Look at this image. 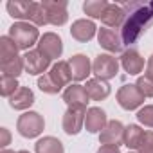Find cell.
<instances>
[{"label": "cell", "mask_w": 153, "mask_h": 153, "mask_svg": "<svg viewBox=\"0 0 153 153\" xmlns=\"http://www.w3.org/2000/svg\"><path fill=\"white\" fill-rule=\"evenodd\" d=\"M144 130L137 124H128L124 128V146L130 148V149H139L140 142H142V137H144Z\"/></svg>", "instance_id": "603a6c76"}, {"label": "cell", "mask_w": 153, "mask_h": 153, "mask_svg": "<svg viewBox=\"0 0 153 153\" xmlns=\"http://www.w3.org/2000/svg\"><path fill=\"white\" fill-rule=\"evenodd\" d=\"M24 63H25V72H29L31 76H38L43 74L49 67H51V59L42 54L38 49L34 51H27L24 54Z\"/></svg>", "instance_id": "9c48e42d"}, {"label": "cell", "mask_w": 153, "mask_h": 153, "mask_svg": "<svg viewBox=\"0 0 153 153\" xmlns=\"http://www.w3.org/2000/svg\"><path fill=\"white\" fill-rule=\"evenodd\" d=\"M43 9L47 11V20L52 25H63L68 20L67 2H54V0H43Z\"/></svg>", "instance_id": "30bf717a"}, {"label": "cell", "mask_w": 153, "mask_h": 153, "mask_svg": "<svg viewBox=\"0 0 153 153\" xmlns=\"http://www.w3.org/2000/svg\"><path fill=\"white\" fill-rule=\"evenodd\" d=\"M38 51L42 54H45L51 61L52 59H58L61 56V52H63V42H61V38L58 34L45 33L40 38V42H38Z\"/></svg>", "instance_id": "ba28073f"}, {"label": "cell", "mask_w": 153, "mask_h": 153, "mask_svg": "<svg viewBox=\"0 0 153 153\" xmlns=\"http://www.w3.org/2000/svg\"><path fill=\"white\" fill-rule=\"evenodd\" d=\"M18 51L20 49L16 47V43L9 36H2L0 38V65L16 59L18 58Z\"/></svg>", "instance_id": "7402d4cb"}, {"label": "cell", "mask_w": 153, "mask_h": 153, "mask_svg": "<svg viewBox=\"0 0 153 153\" xmlns=\"http://www.w3.org/2000/svg\"><path fill=\"white\" fill-rule=\"evenodd\" d=\"M146 78H149V79H153V54L149 56V59H148V63H146Z\"/></svg>", "instance_id": "836d02e7"}, {"label": "cell", "mask_w": 153, "mask_h": 153, "mask_svg": "<svg viewBox=\"0 0 153 153\" xmlns=\"http://www.w3.org/2000/svg\"><path fill=\"white\" fill-rule=\"evenodd\" d=\"M6 7H7V13H9L13 18L31 22L33 2H22V0H15V2H7V4H6Z\"/></svg>", "instance_id": "ffe728a7"}, {"label": "cell", "mask_w": 153, "mask_h": 153, "mask_svg": "<svg viewBox=\"0 0 153 153\" xmlns=\"http://www.w3.org/2000/svg\"><path fill=\"white\" fill-rule=\"evenodd\" d=\"M126 11V22L123 25V42L135 43L140 34L153 24V2H130L123 6Z\"/></svg>", "instance_id": "6da1fadb"}, {"label": "cell", "mask_w": 153, "mask_h": 153, "mask_svg": "<svg viewBox=\"0 0 153 153\" xmlns=\"http://www.w3.org/2000/svg\"><path fill=\"white\" fill-rule=\"evenodd\" d=\"M38 87H40V90L42 92H45V94H58L59 90H61V87L51 78V74L47 72V74H43V76H40V79H38Z\"/></svg>", "instance_id": "83f0119b"}, {"label": "cell", "mask_w": 153, "mask_h": 153, "mask_svg": "<svg viewBox=\"0 0 153 153\" xmlns=\"http://www.w3.org/2000/svg\"><path fill=\"white\" fill-rule=\"evenodd\" d=\"M2 68V76H9V78H18L22 74V70L25 68V63H24V56H18L16 59L9 61V63H4L0 65Z\"/></svg>", "instance_id": "d4e9b609"}, {"label": "cell", "mask_w": 153, "mask_h": 153, "mask_svg": "<svg viewBox=\"0 0 153 153\" xmlns=\"http://www.w3.org/2000/svg\"><path fill=\"white\" fill-rule=\"evenodd\" d=\"M97 153H121V149L117 146H101Z\"/></svg>", "instance_id": "e575fe53"}, {"label": "cell", "mask_w": 153, "mask_h": 153, "mask_svg": "<svg viewBox=\"0 0 153 153\" xmlns=\"http://www.w3.org/2000/svg\"><path fill=\"white\" fill-rule=\"evenodd\" d=\"M137 119L140 124L148 126V128H153V105H146L144 108H140L137 112Z\"/></svg>", "instance_id": "f546056e"}, {"label": "cell", "mask_w": 153, "mask_h": 153, "mask_svg": "<svg viewBox=\"0 0 153 153\" xmlns=\"http://www.w3.org/2000/svg\"><path fill=\"white\" fill-rule=\"evenodd\" d=\"M9 38L16 43V47L20 51H29L36 42H40V34L36 25L29 24V22H16L9 27Z\"/></svg>", "instance_id": "7a4b0ae2"}, {"label": "cell", "mask_w": 153, "mask_h": 153, "mask_svg": "<svg viewBox=\"0 0 153 153\" xmlns=\"http://www.w3.org/2000/svg\"><path fill=\"white\" fill-rule=\"evenodd\" d=\"M36 153H65L63 142L56 137H43L34 144Z\"/></svg>", "instance_id": "cb8c5ba5"}, {"label": "cell", "mask_w": 153, "mask_h": 153, "mask_svg": "<svg viewBox=\"0 0 153 153\" xmlns=\"http://www.w3.org/2000/svg\"><path fill=\"white\" fill-rule=\"evenodd\" d=\"M97 40H99V45L110 52H119L124 43L123 36L115 29H110V27H101L97 33Z\"/></svg>", "instance_id": "5bb4252c"}, {"label": "cell", "mask_w": 153, "mask_h": 153, "mask_svg": "<svg viewBox=\"0 0 153 153\" xmlns=\"http://www.w3.org/2000/svg\"><path fill=\"white\" fill-rule=\"evenodd\" d=\"M117 103L124 110H135L144 103V96L139 92L137 85H123L117 92Z\"/></svg>", "instance_id": "8992f818"}, {"label": "cell", "mask_w": 153, "mask_h": 153, "mask_svg": "<svg viewBox=\"0 0 153 153\" xmlns=\"http://www.w3.org/2000/svg\"><path fill=\"white\" fill-rule=\"evenodd\" d=\"M85 117H87V110L85 108H67V112L63 114V131L67 135H78L81 131V128L85 126Z\"/></svg>", "instance_id": "5b68a950"}, {"label": "cell", "mask_w": 153, "mask_h": 153, "mask_svg": "<svg viewBox=\"0 0 153 153\" xmlns=\"http://www.w3.org/2000/svg\"><path fill=\"white\" fill-rule=\"evenodd\" d=\"M68 67H70V74L74 81H83L88 78V74L92 70V63L85 54H74L68 59Z\"/></svg>", "instance_id": "7c38bea8"}, {"label": "cell", "mask_w": 153, "mask_h": 153, "mask_svg": "<svg viewBox=\"0 0 153 153\" xmlns=\"http://www.w3.org/2000/svg\"><path fill=\"white\" fill-rule=\"evenodd\" d=\"M9 140H11V133H9V130H7V128H0V146L6 149V146L9 144Z\"/></svg>", "instance_id": "d6a6232c"}, {"label": "cell", "mask_w": 153, "mask_h": 153, "mask_svg": "<svg viewBox=\"0 0 153 153\" xmlns=\"http://www.w3.org/2000/svg\"><path fill=\"white\" fill-rule=\"evenodd\" d=\"M106 7H108L106 0H88V2L83 4V11L92 18H101Z\"/></svg>", "instance_id": "484cf974"}, {"label": "cell", "mask_w": 153, "mask_h": 153, "mask_svg": "<svg viewBox=\"0 0 153 153\" xmlns=\"http://www.w3.org/2000/svg\"><path fill=\"white\" fill-rule=\"evenodd\" d=\"M139 153H153V131H146L139 146Z\"/></svg>", "instance_id": "1f68e13d"}, {"label": "cell", "mask_w": 153, "mask_h": 153, "mask_svg": "<svg viewBox=\"0 0 153 153\" xmlns=\"http://www.w3.org/2000/svg\"><path fill=\"white\" fill-rule=\"evenodd\" d=\"M33 103H34V94H33V90L27 88V87H20V88L9 97V105H11V108H15V110H27Z\"/></svg>", "instance_id": "d6986e66"}, {"label": "cell", "mask_w": 153, "mask_h": 153, "mask_svg": "<svg viewBox=\"0 0 153 153\" xmlns=\"http://www.w3.org/2000/svg\"><path fill=\"white\" fill-rule=\"evenodd\" d=\"M43 128H45V121H43V117L38 112H25L16 121V130L25 139L38 137L43 131Z\"/></svg>", "instance_id": "3957f363"}, {"label": "cell", "mask_w": 153, "mask_h": 153, "mask_svg": "<svg viewBox=\"0 0 153 153\" xmlns=\"http://www.w3.org/2000/svg\"><path fill=\"white\" fill-rule=\"evenodd\" d=\"M20 88L16 78H9V76H2L0 78V94L4 97H11L16 90Z\"/></svg>", "instance_id": "4316f807"}, {"label": "cell", "mask_w": 153, "mask_h": 153, "mask_svg": "<svg viewBox=\"0 0 153 153\" xmlns=\"http://www.w3.org/2000/svg\"><path fill=\"white\" fill-rule=\"evenodd\" d=\"M0 153H18V151H13V149H2Z\"/></svg>", "instance_id": "d590c367"}, {"label": "cell", "mask_w": 153, "mask_h": 153, "mask_svg": "<svg viewBox=\"0 0 153 153\" xmlns=\"http://www.w3.org/2000/svg\"><path fill=\"white\" fill-rule=\"evenodd\" d=\"M128 153H135V151H128Z\"/></svg>", "instance_id": "74e56055"}, {"label": "cell", "mask_w": 153, "mask_h": 153, "mask_svg": "<svg viewBox=\"0 0 153 153\" xmlns=\"http://www.w3.org/2000/svg\"><path fill=\"white\" fill-rule=\"evenodd\" d=\"M92 72L97 76L99 79L108 81V79H112V78L117 76V72H119V61L112 54H99L94 59V63H92Z\"/></svg>", "instance_id": "277c9868"}, {"label": "cell", "mask_w": 153, "mask_h": 153, "mask_svg": "<svg viewBox=\"0 0 153 153\" xmlns=\"http://www.w3.org/2000/svg\"><path fill=\"white\" fill-rule=\"evenodd\" d=\"M121 65H123V68H124L128 74L137 76L139 72L144 70V58H142L135 49H128V51H124L123 56H121Z\"/></svg>", "instance_id": "e0dca14e"}, {"label": "cell", "mask_w": 153, "mask_h": 153, "mask_svg": "<svg viewBox=\"0 0 153 153\" xmlns=\"http://www.w3.org/2000/svg\"><path fill=\"white\" fill-rule=\"evenodd\" d=\"M18 153H29V151H25V149H22V151H18Z\"/></svg>", "instance_id": "8d00e7d4"}, {"label": "cell", "mask_w": 153, "mask_h": 153, "mask_svg": "<svg viewBox=\"0 0 153 153\" xmlns=\"http://www.w3.org/2000/svg\"><path fill=\"white\" fill-rule=\"evenodd\" d=\"M88 99L90 97H88L85 87H81V85H70L63 92V101L67 103L68 108H85L87 110Z\"/></svg>", "instance_id": "8fae6325"}, {"label": "cell", "mask_w": 153, "mask_h": 153, "mask_svg": "<svg viewBox=\"0 0 153 153\" xmlns=\"http://www.w3.org/2000/svg\"><path fill=\"white\" fill-rule=\"evenodd\" d=\"M31 24L40 27V25H47L49 20H47V11L43 9L42 4L38 2H33V11H31Z\"/></svg>", "instance_id": "f1b7e54d"}, {"label": "cell", "mask_w": 153, "mask_h": 153, "mask_svg": "<svg viewBox=\"0 0 153 153\" xmlns=\"http://www.w3.org/2000/svg\"><path fill=\"white\" fill-rule=\"evenodd\" d=\"M49 74H51V78H52V79L61 87V88H63L65 85H68V83H70V79H72L68 61H58V63H54Z\"/></svg>", "instance_id": "44dd1931"}, {"label": "cell", "mask_w": 153, "mask_h": 153, "mask_svg": "<svg viewBox=\"0 0 153 153\" xmlns=\"http://www.w3.org/2000/svg\"><path fill=\"white\" fill-rule=\"evenodd\" d=\"M101 22L110 27V29H117V27H123L124 22H126V11L123 6H117V4H108V7L105 9L103 16H101Z\"/></svg>", "instance_id": "2e32d148"}, {"label": "cell", "mask_w": 153, "mask_h": 153, "mask_svg": "<svg viewBox=\"0 0 153 153\" xmlns=\"http://www.w3.org/2000/svg\"><path fill=\"white\" fill-rule=\"evenodd\" d=\"M99 142L103 146H121L124 144V126L121 121H108L105 130L99 133Z\"/></svg>", "instance_id": "52a82bcc"}, {"label": "cell", "mask_w": 153, "mask_h": 153, "mask_svg": "<svg viewBox=\"0 0 153 153\" xmlns=\"http://www.w3.org/2000/svg\"><path fill=\"white\" fill-rule=\"evenodd\" d=\"M85 90H87L88 97L94 99V101H103L110 96V85L105 79H99V78L88 79L87 85H85Z\"/></svg>", "instance_id": "ac0fdd59"}, {"label": "cell", "mask_w": 153, "mask_h": 153, "mask_svg": "<svg viewBox=\"0 0 153 153\" xmlns=\"http://www.w3.org/2000/svg\"><path fill=\"white\" fill-rule=\"evenodd\" d=\"M135 85H137L139 92H140L144 97H153V79L146 78V76H140Z\"/></svg>", "instance_id": "4dcf8cb0"}, {"label": "cell", "mask_w": 153, "mask_h": 153, "mask_svg": "<svg viewBox=\"0 0 153 153\" xmlns=\"http://www.w3.org/2000/svg\"><path fill=\"white\" fill-rule=\"evenodd\" d=\"M96 31H97V27H96V24H94L92 20L81 18V20H76V22L72 24V27H70V36H72L74 40L85 43V42H90V40L96 36Z\"/></svg>", "instance_id": "4fadbf2b"}, {"label": "cell", "mask_w": 153, "mask_h": 153, "mask_svg": "<svg viewBox=\"0 0 153 153\" xmlns=\"http://www.w3.org/2000/svg\"><path fill=\"white\" fill-rule=\"evenodd\" d=\"M108 124L106 121V114L103 108L99 106H92L87 110V117H85V128L88 133H101L105 130V126Z\"/></svg>", "instance_id": "9a60e30c"}]
</instances>
